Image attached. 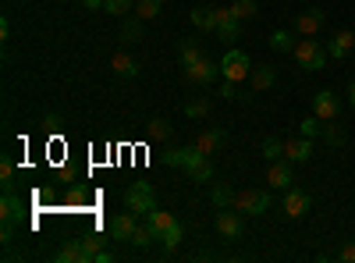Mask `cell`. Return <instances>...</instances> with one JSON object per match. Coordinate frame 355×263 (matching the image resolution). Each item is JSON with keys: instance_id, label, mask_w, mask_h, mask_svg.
Wrapping results in <instances>:
<instances>
[{"instance_id": "29", "label": "cell", "mask_w": 355, "mask_h": 263, "mask_svg": "<svg viewBox=\"0 0 355 263\" xmlns=\"http://www.w3.org/2000/svg\"><path fill=\"white\" fill-rule=\"evenodd\" d=\"M146 135H150L153 142L171 139V121H167V118H150V125H146Z\"/></svg>"}, {"instance_id": "6", "label": "cell", "mask_w": 355, "mask_h": 263, "mask_svg": "<svg viewBox=\"0 0 355 263\" xmlns=\"http://www.w3.org/2000/svg\"><path fill=\"white\" fill-rule=\"evenodd\" d=\"M309 207H313V199H309V192L306 189H284V199H281V210H284V217H306L309 214Z\"/></svg>"}, {"instance_id": "15", "label": "cell", "mask_w": 355, "mask_h": 263, "mask_svg": "<svg viewBox=\"0 0 355 263\" xmlns=\"http://www.w3.org/2000/svg\"><path fill=\"white\" fill-rule=\"evenodd\" d=\"M224 142H227V132H224V128H202V132L196 135V142H192V146H196L199 153L210 157V153H217V150H220Z\"/></svg>"}, {"instance_id": "32", "label": "cell", "mask_w": 355, "mask_h": 263, "mask_svg": "<svg viewBox=\"0 0 355 263\" xmlns=\"http://www.w3.org/2000/svg\"><path fill=\"white\" fill-rule=\"evenodd\" d=\"M206 114H210V100H189L185 103V118H192V121H199V118H206Z\"/></svg>"}, {"instance_id": "2", "label": "cell", "mask_w": 355, "mask_h": 263, "mask_svg": "<svg viewBox=\"0 0 355 263\" xmlns=\"http://www.w3.org/2000/svg\"><path fill=\"white\" fill-rule=\"evenodd\" d=\"M125 207L132 210V214H153L160 203H157V192H153V185L150 182H135V185H128V192H125Z\"/></svg>"}, {"instance_id": "20", "label": "cell", "mask_w": 355, "mask_h": 263, "mask_svg": "<svg viewBox=\"0 0 355 263\" xmlns=\"http://www.w3.org/2000/svg\"><path fill=\"white\" fill-rule=\"evenodd\" d=\"M174 221H178V217H174L171 210H160V207H157L153 214H146V224H150V231H153L157 239H164V231H167Z\"/></svg>"}, {"instance_id": "10", "label": "cell", "mask_w": 355, "mask_h": 263, "mask_svg": "<svg viewBox=\"0 0 355 263\" xmlns=\"http://www.w3.org/2000/svg\"><path fill=\"white\" fill-rule=\"evenodd\" d=\"M313 114L320 121H334L338 114H341V100L331 93V90H320L316 96H313Z\"/></svg>"}, {"instance_id": "31", "label": "cell", "mask_w": 355, "mask_h": 263, "mask_svg": "<svg viewBox=\"0 0 355 263\" xmlns=\"http://www.w3.org/2000/svg\"><path fill=\"white\" fill-rule=\"evenodd\" d=\"M182 239H185V228H182V221H174V224L164 231V239H160V242H164L167 249H178V246H182Z\"/></svg>"}, {"instance_id": "23", "label": "cell", "mask_w": 355, "mask_h": 263, "mask_svg": "<svg viewBox=\"0 0 355 263\" xmlns=\"http://www.w3.org/2000/svg\"><path fill=\"white\" fill-rule=\"evenodd\" d=\"M295 36H299L295 28H274V33H270V46H274V50H284V53H291V50H295V43H299Z\"/></svg>"}, {"instance_id": "11", "label": "cell", "mask_w": 355, "mask_h": 263, "mask_svg": "<svg viewBox=\"0 0 355 263\" xmlns=\"http://www.w3.org/2000/svg\"><path fill=\"white\" fill-rule=\"evenodd\" d=\"M182 171L189 174L192 182H210V178H214V164H210V157H206V153H199L196 146H192V153H189V164H185Z\"/></svg>"}, {"instance_id": "37", "label": "cell", "mask_w": 355, "mask_h": 263, "mask_svg": "<svg viewBox=\"0 0 355 263\" xmlns=\"http://www.w3.org/2000/svg\"><path fill=\"white\" fill-rule=\"evenodd\" d=\"M103 11L107 15H125V11H132V0H103Z\"/></svg>"}, {"instance_id": "4", "label": "cell", "mask_w": 355, "mask_h": 263, "mask_svg": "<svg viewBox=\"0 0 355 263\" xmlns=\"http://www.w3.org/2000/svg\"><path fill=\"white\" fill-rule=\"evenodd\" d=\"M249 75H252L249 53H242V50H227V53L220 57V78H227V82H245Z\"/></svg>"}, {"instance_id": "45", "label": "cell", "mask_w": 355, "mask_h": 263, "mask_svg": "<svg viewBox=\"0 0 355 263\" xmlns=\"http://www.w3.org/2000/svg\"><path fill=\"white\" fill-rule=\"evenodd\" d=\"M348 103H352V107H355V78H352V82H348Z\"/></svg>"}, {"instance_id": "28", "label": "cell", "mask_w": 355, "mask_h": 263, "mask_svg": "<svg viewBox=\"0 0 355 263\" xmlns=\"http://www.w3.org/2000/svg\"><path fill=\"white\" fill-rule=\"evenodd\" d=\"M178 57H182V68H189V65H196L202 57V50L192 40H178Z\"/></svg>"}, {"instance_id": "43", "label": "cell", "mask_w": 355, "mask_h": 263, "mask_svg": "<svg viewBox=\"0 0 355 263\" xmlns=\"http://www.w3.org/2000/svg\"><path fill=\"white\" fill-rule=\"evenodd\" d=\"M43 125H46V128H61V118H57V114H46Z\"/></svg>"}, {"instance_id": "41", "label": "cell", "mask_w": 355, "mask_h": 263, "mask_svg": "<svg viewBox=\"0 0 355 263\" xmlns=\"http://www.w3.org/2000/svg\"><path fill=\"white\" fill-rule=\"evenodd\" d=\"M93 260H96V263H110V260H114V253H110V249H100Z\"/></svg>"}, {"instance_id": "14", "label": "cell", "mask_w": 355, "mask_h": 263, "mask_svg": "<svg viewBox=\"0 0 355 263\" xmlns=\"http://www.w3.org/2000/svg\"><path fill=\"white\" fill-rule=\"evenodd\" d=\"M291 182H295V178H291V160H284V157H281V160H270V171H266V185L284 192V189H291Z\"/></svg>"}, {"instance_id": "44", "label": "cell", "mask_w": 355, "mask_h": 263, "mask_svg": "<svg viewBox=\"0 0 355 263\" xmlns=\"http://www.w3.org/2000/svg\"><path fill=\"white\" fill-rule=\"evenodd\" d=\"M82 4H85L89 11H103V0H82Z\"/></svg>"}, {"instance_id": "22", "label": "cell", "mask_w": 355, "mask_h": 263, "mask_svg": "<svg viewBox=\"0 0 355 263\" xmlns=\"http://www.w3.org/2000/svg\"><path fill=\"white\" fill-rule=\"evenodd\" d=\"M192 25L202 28V33H210V28H217V8H192Z\"/></svg>"}, {"instance_id": "38", "label": "cell", "mask_w": 355, "mask_h": 263, "mask_svg": "<svg viewBox=\"0 0 355 263\" xmlns=\"http://www.w3.org/2000/svg\"><path fill=\"white\" fill-rule=\"evenodd\" d=\"M323 139H327L331 146H345V132L334 128V125H327V121H323Z\"/></svg>"}, {"instance_id": "8", "label": "cell", "mask_w": 355, "mask_h": 263, "mask_svg": "<svg viewBox=\"0 0 355 263\" xmlns=\"http://www.w3.org/2000/svg\"><path fill=\"white\" fill-rule=\"evenodd\" d=\"M185 78H189V82H196V85H210V82H217V78H220V65H217V61H210V57H199L196 65H189V68H185Z\"/></svg>"}, {"instance_id": "24", "label": "cell", "mask_w": 355, "mask_h": 263, "mask_svg": "<svg viewBox=\"0 0 355 263\" xmlns=\"http://www.w3.org/2000/svg\"><path fill=\"white\" fill-rule=\"evenodd\" d=\"M234 196H239V192H234L231 185H224V182L210 189V203H214L217 210H227V207H234Z\"/></svg>"}, {"instance_id": "42", "label": "cell", "mask_w": 355, "mask_h": 263, "mask_svg": "<svg viewBox=\"0 0 355 263\" xmlns=\"http://www.w3.org/2000/svg\"><path fill=\"white\" fill-rule=\"evenodd\" d=\"M8 36H11V22L0 18V40H8Z\"/></svg>"}, {"instance_id": "34", "label": "cell", "mask_w": 355, "mask_h": 263, "mask_svg": "<svg viewBox=\"0 0 355 263\" xmlns=\"http://www.w3.org/2000/svg\"><path fill=\"white\" fill-rule=\"evenodd\" d=\"M231 11L239 15L242 22H245V18H256V0H234V4H231Z\"/></svg>"}, {"instance_id": "19", "label": "cell", "mask_w": 355, "mask_h": 263, "mask_svg": "<svg viewBox=\"0 0 355 263\" xmlns=\"http://www.w3.org/2000/svg\"><path fill=\"white\" fill-rule=\"evenodd\" d=\"M277 82V68L274 65H256L252 75H249V85H252V93H263V90H270V85Z\"/></svg>"}, {"instance_id": "9", "label": "cell", "mask_w": 355, "mask_h": 263, "mask_svg": "<svg viewBox=\"0 0 355 263\" xmlns=\"http://www.w3.org/2000/svg\"><path fill=\"white\" fill-rule=\"evenodd\" d=\"M53 260L57 263H89L93 260V249L85 246V239H68L61 249L53 253Z\"/></svg>"}, {"instance_id": "17", "label": "cell", "mask_w": 355, "mask_h": 263, "mask_svg": "<svg viewBox=\"0 0 355 263\" xmlns=\"http://www.w3.org/2000/svg\"><path fill=\"white\" fill-rule=\"evenodd\" d=\"M21 217H25V203L15 192H4V199H0V221L4 224H21Z\"/></svg>"}, {"instance_id": "35", "label": "cell", "mask_w": 355, "mask_h": 263, "mask_svg": "<svg viewBox=\"0 0 355 263\" xmlns=\"http://www.w3.org/2000/svg\"><path fill=\"white\" fill-rule=\"evenodd\" d=\"M153 239H157V235L150 231V224H139V228H135V235H132V246H139V249H142V246H150Z\"/></svg>"}, {"instance_id": "1", "label": "cell", "mask_w": 355, "mask_h": 263, "mask_svg": "<svg viewBox=\"0 0 355 263\" xmlns=\"http://www.w3.org/2000/svg\"><path fill=\"white\" fill-rule=\"evenodd\" d=\"M291 53H295V61H299V68H306V71H323L327 68V57H331L316 40H306V36L295 43Z\"/></svg>"}, {"instance_id": "12", "label": "cell", "mask_w": 355, "mask_h": 263, "mask_svg": "<svg viewBox=\"0 0 355 263\" xmlns=\"http://www.w3.org/2000/svg\"><path fill=\"white\" fill-rule=\"evenodd\" d=\"M217 33H220L224 43H234L239 33H242V18L234 15L231 8H217Z\"/></svg>"}, {"instance_id": "21", "label": "cell", "mask_w": 355, "mask_h": 263, "mask_svg": "<svg viewBox=\"0 0 355 263\" xmlns=\"http://www.w3.org/2000/svg\"><path fill=\"white\" fill-rule=\"evenodd\" d=\"M110 68H114V75H121V78H135L139 75V61H135V57H128V53H114L110 57Z\"/></svg>"}, {"instance_id": "27", "label": "cell", "mask_w": 355, "mask_h": 263, "mask_svg": "<svg viewBox=\"0 0 355 263\" xmlns=\"http://www.w3.org/2000/svg\"><path fill=\"white\" fill-rule=\"evenodd\" d=\"M189 153H192V146H171V150H164V164L167 167H185Z\"/></svg>"}, {"instance_id": "36", "label": "cell", "mask_w": 355, "mask_h": 263, "mask_svg": "<svg viewBox=\"0 0 355 263\" xmlns=\"http://www.w3.org/2000/svg\"><path fill=\"white\" fill-rule=\"evenodd\" d=\"M299 128H302V135H306V139H316V135H323V121L316 118V114H313V118H306Z\"/></svg>"}, {"instance_id": "5", "label": "cell", "mask_w": 355, "mask_h": 263, "mask_svg": "<svg viewBox=\"0 0 355 263\" xmlns=\"http://www.w3.org/2000/svg\"><path fill=\"white\" fill-rule=\"evenodd\" d=\"M323 22H327V15H323L320 8H306V11H299V15H295V25H291V28H295L299 36L313 40V36H320Z\"/></svg>"}, {"instance_id": "16", "label": "cell", "mask_w": 355, "mask_h": 263, "mask_svg": "<svg viewBox=\"0 0 355 263\" xmlns=\"http://www.w3.org/2000/svg\"><path fill=\"white\" fill-rule=\"evenodd\" d=\"M284 160H291V164H309L313 160V139H288L284 142Z\"/></svg>"}, {"instance_id": "25", "label": "cell", "mask_w": 355, "mask_h": 263, "mask_svg": "<svg viewBox=\"0 0 355 263\" xmlns=\"http://www.w3.org/2000/svg\"><path fill=\"white\" fill-rule=\"evenodd\" d=\"M259 153H263V160H281V157H284V139L266 135L263 146H259Z\"/></svg>"}, {"instance_id": "33", "label": "cell", "mask_w": 355, "mask_h": 263, "mask_svg": "<svg viewBox=\"0 0 355 263\" xmlns=\"http://www.w3.org/2000/svg\"><path fill=\"white\" fill-rule=\"evenodd\" d=\"M0 185H4V192H15V164H11V157L0 160Z\"/></svg>"}, {"instance_id": "39", "label": "cell", "mask_w": 355, "mask_h": 263, "mask_svg": "<svg viewBox=\"0 0 355 263\" xmlns=\"http://www.w3.org/2000/svg\"><path fill=\"white\" fill-rule=\"evenodd\" d=\"M220 96H224V100H242L239 90H234V82H227V78L220 82Z\"/></svg>"}, {"instance_id": "7", "label": "cell", "mask_w": 355, "mask_h": 263, "mask_svg": "<svg viewBox=\"0 0 355 263\" xmlns=\"http://www.w3.org/2000/svg\"><path fill=\"white\" fill-rule=\"evenodd\" d=\"M242 231H245V224H242V210L227 207V210L217 214V235H220V239L234 242V239H242Z\"/></svg>"}, {"instance_id": "26", "label": "cell", "mask_w": 355, "mask_h": 263, "mask_svg": "<svg viewBox=\"0 0 355 263\" xmlns=\"http://www.w3.org/2000/svg\"><path fill=\"white\" fill-rule=\"evenodd\" d=\"M117 33H121L125 43H139V40H142V18H139V15H135V18H125Z\"/></svg>"}, {"instance_id": "18", "label": "cell", "mask_w": 355, "mask_h": 263, "mask_svg": "<svg viewBox=\"0 0 355 263\" xmlns=\"http://www.w3.org/2000/svg\"><path fill=\"white\" fill-rule=\"evenodd\" d=\"M352 50H355V33L352 28H341V33H334V40L327 43V53L334 57V61H345Z\"/></svg>"}, {"instance_id": "30", "label": "cell", "mask_w": 355, "mask_h": 263, "mask_svg": "<svg viewBox=\"0 0 355 263\" xmlns=\"http://www.w3.org/2000/svg\"><path fill=\"white\" fill-rule=\"evenodd\" d=\"M164 11V0H139L135 4V15L142 18V22H150V18H157Z\"/></svg>"}, {"instance_id": "40", "label": "cell", "mask_w": 355, "mask_h": 263, "mask_svg": "<svg viewBox=\"0 0 355 263\" xmlns=\"http://www.w3.org/2000/svg\"><path fill=\"white\" fill-rule=\"evenodd\" d=\"M338 260H341V263H355V242L341 246V249H338Z\"/></svg>"}, {"instance_id": "13", "label": "cell", "mask_w": 355, "mask_h": 263, "mask_svg": "<svg viewBox=\"0 0 355 263\" xmlns=\"http://www.w3.org/2000/svg\"><path fill=\"white\" fill-rule=\"evenodd\" d=\"M135 228H139V214H114L110 217V235L117 239V242H132V235H135Z\"/></svg>"}, {"instance_id": "3", "label": "cell", "mask_w": 355, "mask_h": 263, "mask_svg": "<svg viewBox=\"0 0 355 263\" xmlns=\"http://www.w3.org/2000/svg\"><path fill=\"white\" fill-rule=\"evenodd\" d=\"M270 207H274V196L266 192V189H245V192L234 196V210H242L249 217H259V214H266Z\"/></svg>"}]
</instances>
